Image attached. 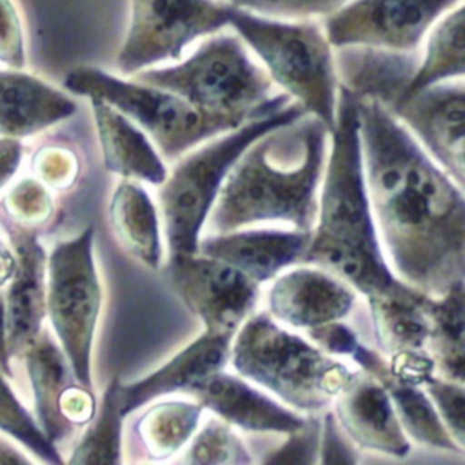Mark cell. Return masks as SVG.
<instances>
[{
  "label": "cell",
  "instance_id": "1",
  "mask_svg": "<svg viewBox=\"0 0 465 465\" xmlns=\"http://www.w3.org/2000/svg\"><path fill=\"white\" fill-rule=\"evenodd\" d=\"M367 196L400 280L425 294L463 282V194L376 98L358 94Z\"/></svg>",
  "mask_w": 465,
  "mask_h": 465
},
{
  "label": "cell",
  "instance_id": "2",
  "mask_svg": "<svg viewBox=\"0 0 465 465\" xmlns=\"http://www.w3.org/2000/svg\"><path fill=\"white\" fill-rule=\"evenodd\" d=\"M325 125L298 160H274L271 131L254 140L229 169L209 211V229L236 231L258 222H283L312 232L318 216V183L325 154Z\"/></svg>",
  "mask_w": 465,
  "mask_h": 465
},
{
  "label": "cell",
  "instance_id": "3",
  "mask_svg": "<svg viewBox=\"0 0 465 465\" xmlns=\"http://www.w3.org/2000/svg\"><path fill=\"white\" fill-rule=\"evenodd\" d=\"M133 78L163 87L200 111L240 124L289 104V94L271 96L272 80L236 33L218 31L203 38L176 64L142 69Z\"/></svg>",
  "mask_w": 465,
  "mask_h": 465
},
{
  "label": "cell",
  "instance_id": "4",
  "mask_svg": "<svg viewBox=\"0 0 465 465\" xmlns=\"http://www.w3.org/2000/svg\"><path fill=\"white\" fill-rule=\"evenodd\" d=\"M229 360L238 374L303 412L329 407L356 372L282 329L267 312L243 320L232 336Z\"/></svg>",
  "mask_w": 465,
  "mask_h": 465
},
{
  "label": "cell",
  "instance_id": "5",
  "mask_svg": "<svg viewBox=\"0 0 465 465\" xmlns=\"http://www.w3.org/2000/svg\"><path fill=\"white\" fill-rule=\"evenodd\" d=\"M229 27L252 51L272 84L296 100L305 113L334 124L338 73L334 47L314 20L269 18L232 5Z\"/></svg>",
  "mask_w": 465,
  "mask_h": 465
},
{
  "label": "cell",
  "instance_id": "6",
  "mask_svg": "<svg viewBox=\"0 0 465 465\" xmlns=\"http://www.w3.org/2000/svg\"><path fill=\"white\" fill-rule=\"evenodd\" d=\"M305 114L300 104L254 116L231 129L225 136L185 156L158 191L169 256L196 252L200 232L218 191L240 154L269 131L298 122Z\"/></svg>",
  "mask_w": 465,
  "mask_h": 465
},
{
  "label": "cell",
  "instance_id": "7",
  "mask_svg": "<svg viewBox=\"0 0 465 465\" xmlns=\"http://www.w3.org/2000/svg\"><path fill=\"white\" fill-rule=\"evenodd\" d=\"M64 87L78 96L104 100L124 113L147 131L169 160L222 131L242 125L232 118L200 111L163 87L136 78L125 80L93 65L71 69L64 78Z\"/></svg>",
  "mask_w": 465,
  "mask_h": 465
},
{
  "label": "cell",
  "instance_id": "8",
  "mask_svg": "<svg viewBox=\"0 0 465 465\" xmlns=\"http://www.w3.org/2000/svg\"><path fill=\"white\" fill-rule=\"evenodd\" d=\"M93 243L94 227L89 225L58 242L45 263V316L74 380L85 387H91L93 338L102 305Z\"/></svg>",
  "mask_w": 465,
  "mask_h": 465
},
{
  "label": "cell",
  "instance_id": "9",
  "mask_svg": "<svg viewBox=\"0 0 465 465\" xmlns=\"http://www.w3.org/2000/svg\"><path fill=\"white\" fill-rule=\"evenodd\" d=\"M331 156L318 200L314 234L336 242L381 251L365 185L358 96L345 84L338 87Z\"/></svg>",
  "mask_w": 465,
  "mask_h": 465
},
{
  "label": "cell",
  "instance_id": "10",
  "mask_svg": "<svg viewBox=\"0 0 465 465\" xmlns=\"http://www.w3.org/2000/svg\"><path fill=\"white\" fill-rule=\"evenodd\" d=\"M223 0H129V22L116 54L124 74L180 60L187 47L229 27Z\"/></svg>",
  "mask_w": 465,
  "mask_h": 465
},
{
  "label": "cell",
  "instance_id": "11",
  "mask_svg": "<svg viewBox=\"0 0 465 465\" xmlns=\"http://www.w3.org/2000/svg\"><path fill=\"white\" fill-rule=\"evenodd\" d=\"M463 0H347L323 16L334 49L367 47L412 53L430 27Z\"/></svg>",
  "mask_w": 465,
  "mask_h": 465
},
{
  "label": "cell",
  "instance_id": "12",
  "mask_svg": "<svg viewBox=\"0 0 465 465\" xmlns=\"http://www.w3.org/2000/svg\"><path fill=\"white\" fill-rule=\"evenodd\" d=\"M169 276L207 332L234 336L256 303L258 283L252 278L198 251L169 256Z\"/></svg>",
  "mask_w": 465,
  "mask_h": 465
},
{
  "label": "cell",
  "instance_id": "13",
  "mask_svg": "<svg viewBox=\"0 0 465 465\" xmlns=\"http://www.w3.org/2000/svg\"><path fill=\"white\" fill-rule=\"evenodd\" d=\"M403 120L425 143L441 169L463 183V131L465 91L463 84L440 82L385 105Z\"/></svg>",
  "mask_w": 465,
  "mask_h": 465
},
{
  "label": "cell",
  "instance_id": "14",
  "mask_svg": "<svg viewBox=\"0 0 465 465\" xmlns=\"http://www.w3.org/2000/svg\"><path fill=\"white\" fill-rule=\"evenodd\" d=\"M7 231L16 267L7 282V341L9 354L20 358L44 329L45 318V263L47 254L35 227L15 223L5 214L0 218Z\"/></svg>",
  "mask_w": 465,
  "mask_h": 465
},
{
  "label": "cell",
  "instance_id": "15",
  "mask_svg": "<svg viewBox=\"0 0 465 465\" xmlns=\"http://www.w3.org/2000/svg\"><path fill=\"white\" fill-rule=\"evenodd\" d=\"M354 291L329 271L298 267L274 280L269 291L271 314L296 329H312L347 316Z\"/></svg>",
  "mask_w": 465,
  "mask_h": 465
},
{
  "label": "cell",
  "instance_id": "16",
  "mask_svg": "<svg viewBox=\"0 0 465 465\" xmlns=\"http://www.w3.org/2000/svg\"><path fill=\"white\" fill-rule=\"evenodd\" d=\"M345 434L361 447L405 456L411 450L387 391L367 372L356 371L332 401Z\"/></svg>",
  "mask_w": 465,
  "mask_h": 465
},
{
  "label": "cell",
  "instance_id": "17",
  "mask_svg": "<svg viewBox=\"0 0 465 465\" xmlns=\"http://www.w3.org/2000/svg\"><path fill=\"white\" fill-rule=\"evenodd\" d=\"M311 240L307 231H227L198 242V252L222 260L256 283L267 282L282 269L302 260Z\"/></svg>",
  "mask_w": 465,
  "mask_h": 465
},
{
  "label": "cell",
  "instance_id": "18",
  "mask_svg": "<svg viewBox=\"0 0 465 465\" xmlns=\"http://www.w3.org/2000/svg\"><path fill=\"white\" fill-rule=\"evenodd\" d=\"M205 409L216 412L229 425L247 430L292 432L305 421L300 414L282 407L267 394L252 389L238 376L216 371L194 383L189 391Z\"/></svg>",
  "mask_w": 465,
  "mask_h": 465
},
{
  "label": "cell",
  "instance_id": "19",
  "mask_svg": "<svg viewBox=\"0 0 465 465\" xmlns=\"http://www.w3.org/2000/svg\"><path fill=\"white\" fill-rule=\"evenodd\" d=\"M76 102L22 69H0V136L27 138L76 113Z\"/></svg>",
  "mask_w": 465,
  "mask_h": 465
},
{
  "label": "cell",
  "instance_id": "20",
  "mask_svg": "<svg viewBox=\"0 0 465 465\" xmlns=\"http://www.w3.org/2000/svg\"><path fill=\"white\" fill-rule=\"evenodd\" d=\"M231 334L203 332L182 352H178L165 365L151 372L149 376L134 383H120V401L124 414L140 409L143 403L154 398L189 391L194 383L202 381L209 374L222 371L229 360Z\"/></svg>",
  "mask_w": 465,
  "mask_h": 465
},
{
  "label": "cell",
  "instance_id": "21",
  "mask_svg": "<svg viewBox=\"0 0 465 465\" xmlns=\"http://www.w3.org/2000/svg\"><path fill=\"white\" fill-rule=\"evenodd\" d=\"M89 100L105 167L129 180L162 183L167 169L147 134L107 102Z\"/></svg>",
  "mask_w": 465,
  "mask_h": 465
},
{
  "label": "cell",
  "instance_id": "22",
  "mask_svg": "<svg viewBox=\"0 0 465 465\" xmlns=\"http://www.w3.org/2000/svg\"><path fill=\"white\" fill-rule=\"evenodd\" d=\"M349 358H352L363 372L371 374L387 391L396 416L407 434H411L420 443L436 449L461 450L436 412L430 398L416 385L400 381L389 371L387 361L378 352L356 341L349 352Z\"/></svg>",
  "mask_w": 465,
  "mask_h": 465
},
{
  "label": "cell",
  "instance_id": "23",
  "mask_svg": "<svg viewBox=\"0 0 465 465\" xmlns=\"http://www.w3.org/2000/svg\"><path fill=\"white\" fill-rule=\"evenodd\" d=\"M20 358H24L29 374L35 418L44 434L56 445V441L64 440L73 430L58 412V398L74 380L67 358L45 329L40 331Z\"/></svg>",
  "mask_w": 465,
  "mask_h": 465
},
{
  "label": "cell",
  "instance_id": "24",
  "mask_svg": "<svg viewBox=\"0 0 465 465\" xmlns=\"http://www.w3.org/2000/svg\"><path fill=\"white\" fill-rule=\"evenodd\" d=\"M429 296L409 283L367 296L378 343L387 354L405 349H427L430 334Z\"/></svg>",
  "mask_w": 465,
  "mask_h": 465
},
{
  "label": "cell",
  "instance_id": "25",
  "mask_svg": "<svg viewBox=\"0 0 465 465\" xmlns=\"http://www.w3.org/2000/svg\"><path fill=\"white\" fill-rule=\"evenodd\" d=\"M302 260L322 265V269L332 272L365 296L405 285L403 280L394 276L381 251L336 242L314 232H311Z\"/></svg>",
  "mask_w": 465,
  "mask_h": 465
},
{
  "label": "cell",
  "instance_id": "26",
  "mask_svg": "<svg viewBox=\"0 0 465 465\" xmlns=\"http://www.w3.org/2000/svg\"><path fill=\"white\" fill-rule=\"evenodd\" d=\"M109 220L120 243L143 265L158 267L162 262V238L156 205L147 191L134 180L124 178L109 203Z\"/></svg>",
  "mask_w": 465,
  "mask_h": 465
},
{
  "label": "cell",
  "instance_id": "27",
  "mask_svg": "<svg viewBox=\"0 0 465 465\" xmlns=\"http://www.w3.org/2000/svg\"><path fill=\"white\" fill-rule=\"evenodd\" d=\"M423 58L414 65L405 87L396 98L429 85L461 78L465 73V9L463 2L447 11L423 38ZM394 98V100H396ZM392 100V102H394ZM389 105V104H387Z\"/></svg>",
  "mask_w": 465,
  "mask_h": 465
},
{
  "label": "cell",
  "instance_id": "28",
  "mask_svg": "<svg viewBox=\"0 0 465 465\" xmlns=\"http://www.w3.org/2000/svg\"><path fill=\"white\" fill-rule=\"evenodd\" d=\"M430 334L427 351L434 367L452 381H463V282L450 285L440 298L427 300Z\"/></svg>",
  "mask_w": 465,
  "mask_h": 465
},
{
  "label": "cell",
  "instance_id": "29",
  "mask_svg": "<svg viewBox=\"0 0 465 465\" xmlns=\"http://www.w3.org/2000/svg\"><path fill=\"white\" fill-rule=\"evenodd\" d=\"M202 405L198 401H162L153 405L138 420L136 430L149 458L165 460L173 456L196 430Z\"/></svg>",
  "mask_w": 465,
  "mask_h": 465
},
{
  "label": "cell",
  "instance_id": "30",
  "mask_svg": "<svg viewBox=\"0 0 465 465\" xmlns=\"http://www.w3.org/2000/svg\"><path fill=\"white\" fill-rule=\"evenodd\" d=\"M124 416L120 380L118 376H113L104 392L98 414L93 416V423L73 449L67 463H120Z\"/></svg>",
  "mask_w": 465,
  "mask_h": 465
},
{
  "label": "cell",
  "instance_id": "31",
  "mask_svg": "<svg viewBox=\"0 0 465 465\" xmlns=\"http://www.w3.org/2000/svg\"><path fill=\"white\" fill-rule=\"evenodd\" d=\"M0 432L11 436L20 445L29 449L36 458L45 463L60 465L62 456L56 445L44 434L36 418L24 407L7 381V376L0 371Z\"/></svg>",
  "mask_w": 465,
  "mask_h": 465
},
{
  "label": "cell",
  "instance_id": "32",
  "mask_svg": "<svg viewBox=\"0 0 465 465\" xmlns=\"http://www.w3.org/2000/svg\"><path fill=\"white\" fill-rule=\"evenodd\" d=\"M196 465H222V463H251L252 458L249 450L238 438V434L229 427L227 421L209 420L202 432L194 438L183 460Z\"/></svg>",
  "mask_w": 465,
  "mask_h": 465
},
{
  "label": "cell",
  "instance_id": "33",
  "mask_svg": "<svg viewBox=\"0 0 465 465\" xmlns=\"http://www.w3.org/2000/svg\"><path fill=\"white\" fill-rule=\"evenodd\" d=\"M5 216L15 223L35 227L44 223L53 213V198L38 178H25L18 182L2 200Z\"/></svg>",
  "mask_w": 465,
  "mask_h": 465
},
{
  "label": "cell",
  "instance_id": "34",
  "mask_svg": "<svg viewBox=\"0 0 465 465\" xmlns=\"http://www.w3.org/2000/svg\"><path fill=\"white\" fill-rule=\"evenodd\" d=\"M238 9L282 20H314L327 16L347 0H223Z\"/></svg>",
  "mask_w": 465,
  "mask_h": 465
},
{
  "label": "cell",
  "instance_id": "35",
  "mask_svg": "<svg viewBox=\"0 0 465 465\" xmlns=\"http://www.w3.org/2000/svg\"><path fill=\"white\" fill-rule=\"evenodd\" d=\"M427 394L445 423L447 430L454 438V441L463 447V427H465V401H463V387L460 381H452L447 378L432 376L423 383Z\"/></svg>",
  "mask_w": 465,
  "mask_h": 465
},
{
  "label": "cell",
  "instance_id": "36",
  "mask_svg": "<svg viewBox=\"0 0 465 465\" xmlns=\"http://www.w3.org/2000/svg\"><path fill=\"white\" fill-rule=\"evenodd\" d=\"M33 171L44 185L53 189H65L76 178L78 162L69 149L45 145L33 156Z\"/></svg>",
  "mask_w": 465,
  "mask_h": 465
},
{
  "label": "cell",
  "instance_id": "37",
  "mask_svg": "<svg viewBox=\"0 0 465 465\" xmlns=\"http://www.w3.org/2000/svg\"><path fill=\"white\" fill-rule=\"evenodd\" d=\"M320 427L322 421L316 418H305L303 425L292 432H287V440L282 447L272 450L265 461L267 463H318V445H320Z\"/></svg>",
  "mask_w": 465,
  "mask_h": 465
},
{
  "label": "cell",
  "instance_id": "38",
  "mask_svg": "<svg viewBox=\"0 0 465 465\" xmlns=\"http://www.w3.org/2000/svg\"><path fill=\"white\" fill-rule=\"evenodd\" d=\"M0 64L15 69L25 65L24 25L13 0H0Z\"/></svg>",
  "mask_w": 465,
  "mask_h": 465
},
{
  "label": "cell",
  "instance_id": "39",
  "mask_svg": "<svg viewBox=\"0 0 465 465\" xmlns=\"http://www.w3.org/2000/svg\"><path fill=\"white\" fill-rule=\"evenodd\" d=\"M389 356L387 367L400 381L420 387L434 376V360L427 349H405Z\"/></svg>",
  "mask_w": 465,
  "mask_h": 465
},
{
  "label": "cell",
  "instance_id": "40",
  "mask_svg": "<svg viewBox=\"0 0 465 465\" xmlns=\"http://www.w3.org/2000/svg\"><path fill=\"white\" fill-rule=\"evenodd\" d=\"M58 412L71 427L89 423L96 412L91 387H85L73 380L58 398Z\"/></svg>",
  "mask_w": 465,
  "mask_h": 465
},
{
  "label": "cell",
  "instance_id": "41",
  "mask_svg": "<svg viewBox=\"0 0 465 465\" xmlns=\"http://www.w3.org/2000/svg\"><path fill=\"white\" fill-rule=\"evenodd\" d=\"M318 461L322 463H356V452L351 443L341 434L336 416L325 412L320 427V445H318Z\"/></svg>",
  "mask_w": 465,
  "mask_h": 465
},
{
  "label": "cell",
  "instance_id": "42",
  "mask_svg": "<svg viewBox=\"0 0 465 465\" xmlns=\"http://www.w3.org/2000/svg\"><path fill=\"white\" fill-rule=\"evenodd\" d=\"M309 332H311V340L316 341V345L322 347L329 354H345V356H349L351 349L358 341L354 332L349 327L341 325L340 320L325 323V325L312 327V329H309Z\"/></svg>",
  "mask_w": 465,
  "mask_h": 465
},
{
  "label": "cell",
  "instance_id": "43",
  "mask_svg": "<svg viewBox=\"0 0 465 465\" xmlns=\"http://www.w3.org/2000/svg\"><path fill=\"white\" fill-rule=\"evenodd\" d=\"M24 156L20 138L0 136V189H4L16 174Z\"/></svg>",
  "mask_w": 465,
  "mask_h": 465
},
{
  "label": "cell",
  "instance_id": "44",
  "mask_svg": "<svg viewBox=\"0 0 465 465\" xmlns=\"http://www.w3.org/2000/svg\"><path fill=\"white\" fill-rule=\"evenodd\" d=\"M0 371L7 378L13 374L9 341H7V309H5V296L2 291H0Z\"/></svg>",
  "mask_w": 465,
  "mask_h": 465
},
{
  "label": "cell",
  "instance_id": "45",
  "mask_svg": "<svg viewBox=\"0 0 465 465\" xmlns=\"http://www.w3.org/2000/svg\"><path fill=\"white\" fill-rule=\"evenodd\" d=\"M0 463H9V465H24V463H31V460L20 452L18 449H15L9 441L0 440Z\"/></svg>",
  "mask_w": 465,
  "mask_h": 465
},
{
  "label": "cell",
  "instance_id": "46",
  "mask_svg": "<svg viewBox=\"0 0 465 465\" xmlns=\"http://www.w3.org/2000/svg\"><path fill=\"white\" fill-rule=\"evenodd\" d=\"M5 245H7V243H5V242L0 238V249H2V247H5Z\"/></svg>",
  "mask_w": 465,
  "mask_h": 465
}]
</instances>
